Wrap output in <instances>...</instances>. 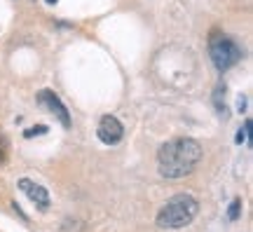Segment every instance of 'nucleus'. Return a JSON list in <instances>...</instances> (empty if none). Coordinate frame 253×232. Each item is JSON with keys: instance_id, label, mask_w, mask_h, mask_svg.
Here are the masks:
<instances>
[{"instance_id": "obj_1", "label": "nucleus", "mask_w": 253, "mask_h": 232, "mask_svg": "<svg viewBox=\"0 0 253 232\" xmlns=\"http://www.w3.org/2000/svg\"><path fill=\"white\" fill-rule=\"evenodd\" d=\"M202 145L195 139H176L157 150V169L164 179H185L197 169Z\"/></svg>"}, {"instance_id": "obj_2", "label": "nucleus", "mask_w": 253, "mask_h": 232, "mask_svg": "<svg viewBox=\"0 0 253 232\" xmlns=\"http://www.w3.org/2000/svg\"><path fill=\"white\" fill-rule=\"evenodd\" d=\"M197 211H199L197 197L181 192V195L171 197V199L160 209L157 225H160L162 230H178V228H185V225L192 223Z\"/></svg>"}, {"instance_id": "obj_3", "label": "nucleus", "mask_w": 253, "mask_h": 232, "mask_svg": "<svg viewBox=\"0 0 253 232\" xmlns=\"http://www.w3.org/2000/svg\"><path fill=\"white\" fill-rule=\"evenodd\" d=\"M209 56L218 71H227L230 66H235L242 59V49L237 47L235 40H230L223 33H213L209 40Z\"/></svg>"}, {"instance_id": "obj_4", "label": "nucleus", "mask_w": 253, "mask_h": 232, "mask_svg": "<svg viewBox=\"0 0 253 232\" xmlns=\"http://www.w3.org/2000/svg\"><path fill=\"white\" fill-rule=\"evenodd\" d=\"M38 103L47 106V110H49V113H54L63 127H71V115H68V108L63 106L61 98L56 96L52 90H42V92H40V94H38Z\"/></svg>"}, {"instance_id": "obj_5", "label": "nucleus", "mask_w": 253, "mask_h": 232, "mask_svg": "<svg viewBox=\"0 0 253 232\" xmlns=\"http://www.w3.org/2000/svg\"><path fill=\"white\" fill-rule=\"evenodd\" d=\"M96 134H99V139L103 143L113 145V143L122 141V136H125V127L120 125L118 117L103 115V117H101V122H99V132H96Z\"/></svg>"}, {"instance_id": "obj_6", "label": "nucleus", "mask_w": 253, "mask_h": 232, "mask_svg": "<svg viewBox=\"0 0 253 232\" xmlns=\"http://www.w3.org/2000/svg\"><path fill=\"white\" fill-rule=\"evenodd\" d=\"M19 187L26 192V197L38 206V209H40V211H47V209H49V192H47L40 183H33V181H28V179H21L19 181Z\"/></svg>"}, {"instance_id": "obj_7", "label": "nucleus", "mask_w": 253, "mask_h": 232, "mask_svg": "<svg viewBox=\"0 0 253 232\" xmlns=\"http://www.w3.org/2000/svg\"><path fill=\"white\" fill-rule=\"evenodd\" d=\"M213 103H216V110L220 113L223 117H227V110H225V85H218L216 92H213Z\"/></svg>"}, {"instance_id": "obj_8", "label": "nucleus", "mask_w": 253, "mask_h": 232, "mask_svg": "<svg viewBox=\"0 0 253 232\" xmlns=\"http://www.w3.org/2000/svg\"><path fill=\"white\" fill-rule=\"evenodd\" d=\"M251 120H246L244 122V127L237 132V143L242 145V143H246V145H251Z\"/></svg>"}, {"instance_id": "obj_9", "label": "nucleus", "mask_w": 253, "mask_h": 232, "mask_svg": "<svg viewBox=\"0 0 253 232\" xmlns=\"http://www.w3.org/2000/svg\"><path fill=\"white\" fill-rule=\"evenodd\" d=\"M239 214H242V199L237 197V199H232V204L227 209V221H237Z\"/></svg>"}, {"instance_id": "obj_10", "label": "nucleus", "mask_w": 253, "mask_h": 232, "mask_svg": "<svg viewBox=\"0 0 253 232\" xmlns=\"http://www.w3.org/2000/svg\"><path fill=\"white\" fill-rule=\"evenodd\" d=\"M45 132H47V127H45V125H40V127H36V129H26V132H24V136H26V139H31V136L45 134Z\"/></svg>"}, {"instance_id": "obj_11", "label": "nucleus", "mask_w": 253, "mask_h": 232, "mask_svg": "<svg viewBox=\"0 0 253 232\" xmlns=\"http://www.w3.org/2000/svg\"><path fill=\"white\" fill-rule=\"evenodd\" d=\"M237 106H239V108H237V110H239V113H244V110H246V96H239V98H237Z\"/></svg>"}, {"instance_id": "obj_12", "label": "nucleus", "mask_w": 253, "mask_h": 232, "mask_svg": "<svg viewBox=\"0 0 253 232\" xmlns=\"http://www.w3.org/2000/svg\"><path fill=\"white\" fill-rule=\"evenodd\" d=\"M47 2H49V5H56V2H59V0H47Z\"/></svg>"}, {"instance_id": "obj_13", "label": "nucleus", "mask_w": 253, "mask_h": 232, "mask_svg": "<svg viewBox=\"0 0 253 232\" xmlns=\"http://www.w3.org/2000/svg\"><path fill=\"white\" fill-rule=\"evenodd\" d=\"M0 162H2V152H0Z\"/></svg>"}]
</instances>
